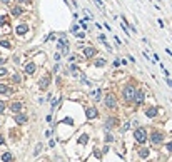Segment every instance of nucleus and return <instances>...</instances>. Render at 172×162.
Instances as JSON below:
<instances>
[{
    "label": "nucleus",
    "instance_id": "39",
    "mask_svg": "<svg viewBox=\"0 0 172 162\" xmlns=\"http://www.w3.org/2000/svg\"><path fill=\"white\" fill-rule=\"evenodd\" d=\"M3 64H5V58H2V57H0V65H3Z\"/></svg>",
    "mask_w": 172,
    "mask_h": 162
},
{
    "label": "nucleus",
    "instance_id": "22",
    "mask_svg": "<svg viewBox=\"0 0 172 162\" xmlns=\"http://www.w3.org/2000/svg\"><path fill=\"white\" fill-rule=\"evenodd\" d=\"M105 64H107V62L104 60V58H99V60H95V65H97V67H104Z\"/></svg>",
    "mask_w": 172,
    "mask_h": 162
},
{
    "label": "nucleus",
    "instance_id": "32",
    "mask_svg": "<svg viewBox=\"0 0 172 162\" xmlns=\"http://www.w3.org/2000/svg\"><path fill=\"white\" fill-rule=\"evenodd\" d=\"M75 35H77V37H79V39H84V37H85V35H84V32H77Z\"/></svg>",
    "mask_w": 172,
    "mask_h": 162
},
{
    "label": "nucleus",
    "instance_id": "15",
    "mask_svg": "<svg viewBox=\"0 0 172 162\" xmlns=\"http://www.w3.org/2000/svg\"><path fill=\"white\" fill-rule=\"evenodd\" d=\"M115 124H117V119H115V117H112V119H107V122H105V129L114 127Z\"/></svg>",
    "mask_w": 172,
    "mask_h": 162
},
{
    "label": "nucleus",
    "instance_id": "41",
    "mask_svg": "<svg viewBox=\"0 0 172 162\" xmlns=\"http://www.w3.org/2000/svg\"><path fill=\"white\" fill-rule=\"evenodd\" d=\"M2 144H3V137L0 136V145H2Z\"/></svg>",
    "mask_w": 172,
    "mask_h": 162
},
{
    "label": "nucleus",
    "instance_id": "36",
    "mask_svg": "<svg viewBox=\"0 0 172 162\" xmlns=\"http://www.w3.org/2000/svg\"><path fill=\"white\" fill-rule=\"evenodd\" d=\"M167 150H169V152H172V142H169V144H167Z\"/></svg>",
    "mask_w": 172,
    "mask_h": 162
},
{
    "label": "nucleus",
    "instance_id": "9",
    "mask_svg": "<svg viewBox=\"0 0 172 162\" xmlns=\"http://www.w3.org/2000/svg\"><path fill=\"white\" fill-rule=\"evenodd\" d=\"M85 115H87V119H95V117H97V109H94V107H90V109H87V112H85Z\"/></svg>",
    "mask_w": 172,
    "mask_h": 162
},
{
    "label": "nucleus",
    "instance_id": "16",
    "mask_svg": "<svg viewBox=\"0 0 172 162\" xmlns=\"http://www.w3.org/2000/svg\"><path fill=\"white\" fill-rule=\"evenodd\" d=\"M25 72H27V74H34V72H35V64H32V62L27 64L25 65Z\"/></svg>",
    "mask_w": 172,
    "mask_h": 162
},
{
    "label": "nucleus",
    "instance_id": "28",
    "mask_svg": "<svg viewBox=\"0 0 172 162\" xmlns=\"http://www.w3.org/2000/svg\"><path fill=\"white\" fill-rule=\"evenodd\" d=\"M3 75H7V69L5 67H3V69L0 67V77H3Z\"/></svg>",
    "mask_w": 172,
    "mask_h": 162
},
{
    "label": "nucleus",
    "instance_id": "10",
    "mask_svg": "<svg viewBox=\"0 0 172 162\" xmlns=\"http://www.w3.org/2000/svg\"><path fill=\"white\" fill-rule=\"evenodd\" d=\"M137 104H142L144 102V90H137V94H135V99H134Z\"/></svg>",
    "mask_w": 172,
    "mask_h": 162
},
{
    "label": "nucleus",
    "instance_id": "17",
    "mask_svg": "<svg viewBox=\"0 0 172 162\" xmlns=\"http://www.w3.org/2000/svg\"><path fill=\"white\" fill-rule=\"evenodd\" d=\"M12 15H13V17H19V15H22V7H19V5H17V7H13V8H12Z\"/></svg>",
    "mask_w": 172,
    "mask_h": 162
},
{
    "label": "nucleus",
    "instance_id": "13",
    "mask_svg": "<svg viewBox=\"0 0 172 162\" xmlns=\"http://www.w3.org/2000/svg\"><path fill=\"white\" fill-rule=\"evenodd\" d=\"M70 72H72V75H74V77H82V74H80V70L77 69V67H75L74 64L70 65Z\"/></svg>",
    "mask_w": 172,
    "mask_h": 162
},
{
    "label": "nucleus",
    "instance_id": "26",
    "mask_svg": "<svg viewBox=\"0 0 172 162\" xmlns=\"http://www.w3.org/2000/svg\"><path fill=\"white\" fill-rule=\"evenodd\" d=\"M112 141H114V137H112L110 134H105V142L109 144V142H112Z\"/></svg>",
    "mask_w": 172,
    "mask_h": 162
},
{
    "label": "nucleus",
    "instance_id": "3",
    "mask_svg": "<svg viewBox=\"0 0 172 162\" xmlns=\"http://www.w3.org/2000/svg\"><path fill=\"white\" fill-rule=\"evenodd\" d=\"M135 94H137V90H135L132 85H127V87L124 89V99H125V100H134Z\"/></svg>",
    "mask_w": 172,
    "mask_h": 162
},
{
    "label": "nucleus",
    "instance_id": "21",
    "mask_svg": "<svg viewBox=\"0 0 172 162\" xmlns=\"http://www.w3.org/2000/svg\"><path fill=\"white\" fill-rule=\"evenodd\" d=\"M87 141H89V137L85 136V134H84V136H80V137H79V144H87Z\"/></svg>",
    "mask_w": 172,
    "mask_h": 162
},
{
    "label": "nucleus",
    "instance_id": "40",
    "mask_svg": "<svg viewBox=\"0 0 172 162\" xmlns=\"http://www.w3.org/2000/svg\"><path fill=\"white\" fill-rule=\"evenodd\" d=\"M22 3H30V0H20Z\"/></svg>",
    "mask_w": 172,
    "mask_h": 162
},
{
    "label": "nucleus",
    "instance_id": "38",
    "mask_svg": "<svg viewBox=\"0 0 172 162\" xmlns=\"http://www.w3.org/2000/svg\"><path fill=\"white\" fill-rule=\"evenodd\" d=\"M120 64H122V60H115V62H114V65H115V67H119Z\"/></svg>",
    "mask_w": 172,
    "mask_h": 162
},
{
    "label": "nucleus",
    "instance_id": "18",
    "mask_svg": "<svg viewBox=\"0 0 172 162\" xmlns=\"http://www.w3.org/2000/svg\"><path fill=\"white\" fill-rule=\"evenodd\" d=\"M2 160H3V162H10V160H12V154H10V152L2 154Z\"/></svg>",
    "mask_w": 172,
    "mask_h": 162
},
{
    "label": "nucleus",
    "instance_id": "23",
    "mask_svg": "<svg viewBox=\"0 0 172 162\" xmlns=\"http://www.w3.org/2000/svg\"><path fill=\"white\" fill-rule=\"evenodd\" d=\"M2 94H8V87L7 85H0V95Z\"/></svg>",
    "mask_w": 172,
    "mask_h": 162
},
{
    "label": "nucleus",
    "instance_id": "25",
    "mask_svg": "<svg viewBox=\"0 0 172 162\" xmlns=\"http://www.w3.org/2000/svg\"><path fill=\"white\" fill-rule=\"evenodd\" d=\"M40 150H42V144H37V147H35L34 155H39V154H40Z\"/></svg>",
    "mask_w": 172,
    "mask_h": 162
},
{
    "label": "nucleus",
    "instance_id": "5",
    "mask_svg": "<svg viewBox=\"0 0 172 162\" xmlns=\"http://www.w3.org/2000/svg\"><path fill=\"white\" fill-rule=\"evenodd\" d=\"M150 141L154 144H160L162 141H164V136H162L160 132H157V130H154V132L150 134Z\"/></svg>",
    "mask_w": 172,
    "mask_h": 162
},
{
    "label": "nucleus",
    "instance_id": "2",
    "mask_svg": "<svg viewBox=\"0 0 172 162\" xmlns=\"http://www.w3.org/2000/svg\"><path fill=\"white\" fill-rule=\"evenodd\" d=\"M134 137H135V141H137L139 144H144L147 141V132H146V129L144 127H139V129H135V132H134Z\"/></svg>",
    "mask_w": 172,
    "mask_h": 162
},
{
    "label": "nucleus",
    "instance_id": "30",
    "mask_svg": "<svg viewBox=\"0 0 172 162\" xmlns=\"http://www.w3.org/2000/svg\"><path fill=\"white\" fill-rule=\"evenodd\" d=\"M3 110H5V104L0 100V114H3Z\"/></svg>",
    "mask_w": 172,
    "mask_h": 162
},
{
    "label": "nucleus",
    "instance_id": "33",
    "mask_svg": "<svg viewBox=\"0 0 172 162\" xmlns=\"http://www.w3.org/2000/svg\"><path fill=\"white\" fill-rule=\"evenodd\" d=\"M165 82H167V85H169V87H172V80H170L169 77H165Z\"/></svg>",
    "mask_w": 172,
    "mask_h": 162
},
{
    "label": "nucleus",
    "instance_id": "7",
    "mask_svg": "<svg viewBox=\"0 0 172 162\" xmlns=\"http://www.w3.org/2000/svg\"><path fill=\"white\" fill-rule=\"evenodd\" d=\"M15 32L19 34V35H24V34H27V32H29V25H27V24H20V25H17Z\"/></svg>",
    "mask_w": 172,
    "mask_h": 162
},
{
    "label": "nucleus",
    "instance_id": "34",
    "mask_svg": "<svg viewBox=\"0 0 172 162\" xmlns=\"http://www.w3.org/2000/svg\"><path fill=\"white\" fill-rule=\"evenodd\" d=\"M77 30H79V25H74V27H72V32H74V34H77Z\"/></svg>",
    "mask_w": 172,
    "mask_h": 162
},
{
    "label": "nucleus",
    "instance_id": "20",
    "mask_svg": "<svg viewBox=\"0 0 172 162\" xmlns=\"http://www.w3.org/2000/svg\"><path fill=\"white\" fill-rule=\"evenodd\" d=\"M92 95L95 97V100H99V99H100V95H102V92H100V89H97V90H94L92 92Z\"/></svg>",
    "mask_w": 172,
    "mask_h": 162
},
{
    "label": "nucleus",
    "instance_id": "14",
    "mask_svg": "<svg viewBox=\"0 0 172 162\" xmlns=\"http://www.w3.org/2000/svg\"><path fill=\"white\" fill-rule=\"evenodd\" d=\"M10 109H12V112H17V114H19L20 109H22V104L20 102H13V104L10 105Z\"/></svg>",
    "mask_w": 172,
    "mask_h": 162
},
{
    "label": "nucleus",
    "instance_id": "11",
    "mask_svg": "<svg viewBox=\"0 0 172 162\" xmlns=\"http://www.w3.org/2000/svg\"><path fill=\"white\" fill-rule=\"evenodd\" d=\"M15 120H17V124H25L27 122V115L25 114H17L15 115Z\"/></svg>",
    "mask_w": 172,
    "mask_h": 162
},
{
    "label": "nucleus",
    "instance_id": "29",
    "mask_svg": "<svg viewBox=\"0 0 172 162\" xmlns=\"http://www.w3.org/2000/svg\"><path fill=\"white\" fill-rule=\"evenodd\" d=\"M129 127H130V124H129V122H125V124H124V127H122V132H125V130H129Z\"/></svg>",
    "mask_w": 172,
    "mask_h": 162
},
{
    "label": "nucleus",
    "instance_id": "42",
    "mask_svg": "<svg viewBox=\"0 0 172 162\" xmlns=\"http://www.w3.org/2000/svg\"><path fill=\"white\" fill-rule=\"evenodd\" d=\"M8 2H10V0H2V3H8Z\"/></svg>",
    "mask_w": 172,
    "mask_h": 162
},
{
    "label": "nucleus",
    "instance_id": "37",
    "mask_svg": "<svg viewBox=\"0 0 172 162\" xmlns=\"http://www.w3.org/2000/svg\"><path fill=\"white\" fill-rule=\"evenodd\" d=\"M5 22H7V20H5V17H0V25H3Z\"/></svg>",
    "mask_w": 172,
    "mask_h": 162
},
{
    "label": "nucleus",
    "instance_id": "4",
    "mask_svg": "<svg viewBox=\"0 0 172 162\" xmlns=\"http://www.w3.org/2000/svg\"><path fill=\"white\" fill-rule=\"evenodd\" d=\"M104 102H105V105L109 107V109H114V107L117 105L115 97L112 95V94H107V95H105V99H104Z\"/></svg>",
    "mask_w": 172,
    "mask_h": 162
},
{
    "label": "nucleus",
    "instance_id": "27",
    "mask_svg": "<svg viewBox=\"0 0 172 162\" xmlns=\"http://www.w3.org/2000/svg\"><path fill=\"white\" fill-rule=\"evenodd\" d=\"M12 79H13V82H17V84H19V82H20V80H22L19 74H15V75H13V77H12Z\"/></svg>",
    "mask_w": 172,
    "mask_h": 162
},
{
    "label": "nucleus",
    "instance_id": "1",
    "mask_svg": "<svg viewBox=\"0 0 172 162\" xmlns=\"http://www.w3.org/2000/svg\"><path fill=\"white\" fill-rule=\"evenodd\" d=\"M57 48L60 50V53H64V55L69 53V40H67V37H60L57 40Z\"/></svg>",
    "mask_w": 172,
    "mask_h": 162
},
{
    "label": "nucleus",
    "instance_id": "35",
    "mask_svg": "<svg viewBox=\"0 0 172 162\" xmlns=\"http://www.w3.org/2000/svg\"><path fill=\"white\" fill-rule=\"evenodd\" d=\"M80 27H82V29H87V24H85L84 20H80Z\"/></svg>",
    "mask_w": 172,
    "mask_h": 162
},
{
    "label": "nucleus",
    "instance_id": "12",
    "mask_svg": "<svg viewBox=\"0 0 172 162\" xmlns=\"http://www.w3.org/2000/svg\"><path fill=\"white\" fill-rule=\"evenodd\" d=\"M146 115L150 117V119H152V117H155L157 115V109H155V107H149V109L146 110Z\"/></svg>",
    "mask_w": 172,
    "mask_h": 162
},
{
    "label": "nucleus",
    "instance_id": "31",
    "mask_svg": "<svg viewBox=\"0 0 172 162\" xmlns=\"http://www.w3.org/2000/svg\"><path fill=\"white\" fill-rule=\"evenodd\" d=\"M57 104H58V99H53V100H52V109H53Z\"/></svg>",
    "mask_w": 172,
    "mask_h": 162
},
{
    "label": "nucleus",
    "instance_id": "24",
    "mask_svg": "<svg viewBox=\"0 0 172 162\" xmlns=\"http://www.w3.org/2000/svg\"><path fill=\"white\" fill-rule=\"evenodd\" d=\"M0 45L5 47V48H10V42H8V40H2V42H0Z\"/></svg>",
    "mask_w": 172,
    "mask_h": 162
},
{
    "label": "nucleus",
    "instance_id": "6",
    "mask_svg": "<svg viewBox=\"0 0 172 162\" xmlns=\"http://www.w3.org/2000/svg\"><path fill=\"white\" fill-rule=\"evenodd\" d=\"M49 84H50V75H45V77H42V79H40L39 87L42 89V90H45V89L49 87Z\"/></svg>",
    "mask_w": 172,
    "mask_h": 162
},
{
    "label": "nucleus",
    "instance_id": "19",
    "mask_svg": "<svg viewBox=\"0 0 172 162\" xmlns=\"http://www.w3.org/2000/svg\"><path fill=\"white\" fill-rule=\"evenodd\" d=\"M139 155L142 157V159H146V157H149V150L147 149H140L139 150Z\"/></svg>",
    "mask_w": 172,
    "mask_h": 162
},
{
    "label": "nucleus",
    "instance_id": "8",
    "mask_svg": "<svg viewBox=\"0 0 172 162\" xmlns=\"http://www.w3.org/2000/svg\"><path fill=\"white\" fill-rule=\"evenodd\" d=\"M97 53V50L94 47H87V48H84V57H87V58H92L94 55Z\"/></svg>",
    "mask_w": 172,
    "mask_h": 162
}]
</instances>
